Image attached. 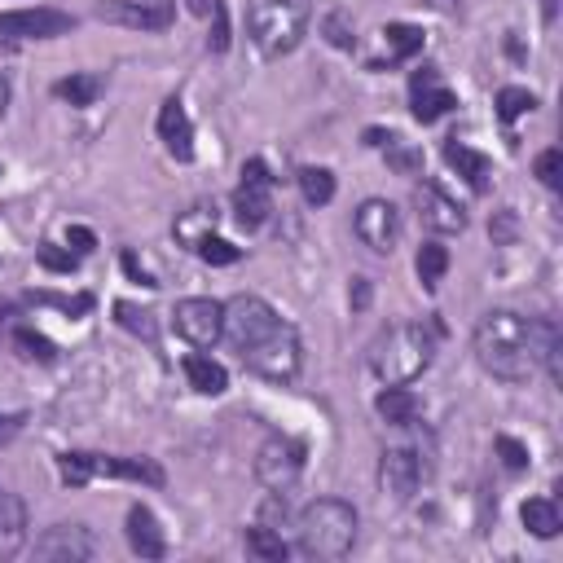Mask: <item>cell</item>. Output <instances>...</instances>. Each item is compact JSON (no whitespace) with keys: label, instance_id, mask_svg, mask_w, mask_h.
Here are the masks:
<instances>
[{"label":"cell","instance_id":"1","mask_svg":"<svg viewBox=\"0 0 563 563\" xmlns=\"http://www.w3.org/2000/svg\"><path fill=\"white\" fill-rule=\"evenodd\" d=\"M476 361L502 383H528L533 379V352H528V317L511 308H493L476 322Z\"/></svg>","mask_w":563,"mask_h":563},{"label":"cell","instance_id":"2","mask_svg":"<svg viewBox=\"0 0 563 563\" xmlns=\"http://www.w3.org/2000/svg\"><path fill=\"white\" fill-rule=\"evenodd\" d=\"M295 533L308 559H344L357 542V511L339 498H317L295 515Z\"/></svg>","mask_w":563,"mask_h":563},{"label":"cell","instance_id":"3","mask_svg":"<svg viewBox=\"0 0 563 563\" xmlns=\"http://www.w3.org/2000/svg\"><path fill=\"white\" fill-rule=\"evenodd\" d=\"M432 352H436L432 330L405 322L370 344V370L379 374V383H414L418 374L432 366Z\"/></svg>","mask_w":563,"mask_h":563},{"label":"cell","instance_id":"4","mask_svg":"<svg viewBox=\"0 0 563 563\" xmlns=\"http://www.w3.org/2000/svg\"><path fill=\"white\" fill-rule=\"evenodd\" d=\"M313 5L308 0H251L247 5V31L251 44L264 58H282V53L300 49Z\"/></svg>","mask_w":563,"mask_h":563},{"label":"cell","instance_id":"5","mask_svg":"<svg viewBox=\"0 0 563 563\" xmlns=\"http://www.w3.org/2000/svg\"><path fill=\"white\" fill-rule=\"evenodd\" d=\"M242 361H247L251 374H260V379H273V383H291L295 374H300V335H295L291 322H282L278 330H269V335L260 339V344H251L242 352Z\"/></svg>","mask_w":563,"mask_h":563},{"label":"cell","instance_id":"6","mask_svg":"<svg viewBox=\"0 0 563 563\" xmlns=\"http://www.w3.org/2000/svg\"><path fill=\"white\" fill-rule=\"evenodd\" d=\"M304 476V445L291 436H269L264 445L256 449V480L264 484L269 493H291Z\"/></svg>","mask_w":563,"mask_h":563},{"label":"cell","instance_id":"7","mask_svg":"<svg viewBox=\"0 0 563 563\" xmlns=\"http://www.w3.org/2000/svg\"><path fill=\"white\" fill-rule=\"evenodd\" d=\"M282 317L273 304H264L260 295H234L225 304V339L234 344L238 352H247L251 344H260L269 330H278Z\"/></svg>","mask_w":563,"mask_h":563},{"label":"cell","instance_id":"8","mask_svg":"<svg viewBox=\"0 0 563 563\" xmlns=\"http://www.w3.org/2000/svg\"><path fill=\"white\" fill-rule=\"evenodd\" d=\"M234 212L242 229H260L273 216V176L264 168V159L242 163V181L234 190Z\"/></svg>","mask_w":563,"mask_h":563},{"label":"cell","instance_id":"9","mask_svg":"<svg viewBox=\"0 0 563 563\" xmlns=\"http://www.w3.org/2000/svg\"><path fill=\"white\" fill-rule=\"evenodd\" d=\"M172 326H176V335H181L185 344L212 348L216 339H225V304L203 300V295L181 300V304L172 308Z\"/></svg>","mask_w":563,"mask_h":563},{"label":"cell","instance_id":"10","mask_svg":"<svg viewBox=\"0 0 563 563\" xmlns=\"http://www.w3.org/2000/svg\"><path fill=\"white\" fill-rule=\"evenodd\" d=\"M97 542L93 528L84 524H53L36 537V559H49V563H80V559H97Z\"/></svg>","mask_w":563,"mask_h":563},{"label":"cell","instance_id":"11","mask_svg":"<svg viewBox=\"0 0 563 563\" xmlns=\"http://www.w3.org/2000/svg\"><path fill=\"white\" fill-rule=\"evenodd\" d=\"M352 225H357V238L370 251H379V256H388L396 247V238H401V212H396V203H388V198H366L357 207Z\"/></svg>","mask_w":563,"mask_h":563},{"label":"cell","instance_id":"12","mask_svg":"<svg viewBox=\"0 0 563 563\" xmlns=\"http://www.w3.org/2000/svg\"><path fill=\"white\" fill-rule=\"evenodd\" d=\"M75 27L71 14L62 9H14V14H0V36L5 40H58Z\"/></svg>","mask_w":563,"mask_h":563},{"label":"cell","instance_id":"13","mask_svg":"<svg viewBox=\"0 0 563 563\" xmlns=\"http://www.w3.org/2000/svg\"><path fill=\"white\" fill-rule=\"evenodd\" d=\"M93 14L102 22H115V27L163 31L172 22V5H168V0H102Z\"/></svg>","mask_w":563,"mask_h":563},{"label":"cell","instance_id":"14","mask_svg":"<svg viewBox=\"0 0 563 563\" xmlns=\"http://www.w3.org/2000/svg\"><path fill=\"white\" fill-rule=\"evenodd\" d=\"M410 106H414L418 124H436V119H445L449 110L458 106V97H454V88L440 80L436 66H423V71H414V80H410Z\"/></svg>","mask_w":563,"mask_h":563},{"label":"cell","instance_id":"15","mask_svg":"<svg viewBox=\"0 0 563 563\" xmlns=\"http://www.w3.org/2000/svg\"><path fill=\"white\" fill-rule=\"evenodd\" d=\"M414 207H418V220H423L432 234H462V229H467V212L432 181L414 185Z\"/></svg>","mask_w":563,"mask_h":563},{"label":"cell","instance_id":"16","mask_svg":"<svg viewBox=\"0 0 563 563\" xmlns=\"http://www.w3.org/2000/svg\"><path fill=\"white\" fill-rule=\"evenodd\" d=\"M423 476H427V467H423V458H418L414 449H388V454L379 458V484L401 502L414 498Z\"/></svg>","mask_w":563,"mask_h":563},{"label":"cell","instance_id":"17","mask_svg":"<svg viewBox=\"0 0 563 563\" xmlns=\"http://www.w3.org/2000/svg\"><path fill=\"white\" fill-rule=\"evenodd\" d=\"M528 352H533V366H546L550 383H563V366H559L563 335L555 317H528Z\"/></svg>","mask_w":563,"mask_h":563},{"label":"cell","instance_id":"18","mask_svg":"<svg viewBox=\"0 0 563 563\" xmlns=\"http://www.w3.org/2000/svg\"><path fill=\"white\" fill-rule=\"evenodd\" d=\"M159 137H163V146H168V154L176 163L194 159V124H190V115H185V106L176 102V97H168V102L159 106Z\"/></svg>","mask_w":563,"mask_h":563},{"label":"cell","instance_id":"19","mask_svg":"<svg viewBox=\"0 0 563 563\" xmlns=\"http://www.w3.org/2000/svg\"><path fill=\"white\" fill-rule=\"evenodd\" d=\"M88 462H93V480L97 476H115V480L150 484V489H163V480H168V471H163L154 458H106V454H88Z\"/></svg>","mask_w":563,"mask_h":563},{"label":"cell","instance_id":"20","mask_svg":"<svg viewBox=\"0 0 563 563\" xmlns=\"http://www.w3.org/2000/svg\"><path fill=\"white\" fill-rule=\"evenodd\" d=\"M128 546L137 550L141 559L168 555V537H163V528H159V520H154L150 506H132L128 511Z\"/></svg>","mask_w":563,"mask_h":563},{"label":"cell","instance_id":"21","mask_svg":"<svg viewBox=\"0 0 563 563\" xmlns=\"http://www.w3.org/2000/svg\"><path fill=\"white\" fill-rule=\"evenodd\" d=\"M370 137V146L388 159V168L392 172H401V176H418L423 172V150L414 146V141H405L401 132H379V128H370L366 132Z\"/></svg>","mask_w":563,"mask_h":563},{"label":"cell","instance_id":"22","mask_svg":"<svg viewBox=\"0 0 563 563\" xmlns=\"http://www.w3.org/2000/svg\"><path fill=\"white\" fill-rule=\"evenodd\" d=\"M27 546V506L9 489H0V559H14Z\"/></svg>","mask_w":563,"mask_h":563},{"label":"cell","instance_id":"23","mask_svg":"<svg viewBox=\"0 0 563 563\" xmlns=\"http://www.w3.org/2000/svg\"><path fill=\"white\" fill-rule=\"evenodd\" d=\"M374 410L383 414V423H392V427H410L418 410H423V401L405 388V383H383V392H379V401H374Z\"/></svg>","mask_w":563,"mask_h":563},{"label":"cell","instance_id":"24","mask_svg":"<svg viewBox=\"0 0 563 563\" xmlns=\"http://www.w3.org/2000/svg\"><path fill=\"white\" fill-rule=\"evenodd\" d=\"M445 159H449V168H458V176H467V185L476 194L489 190V172H493V163L484 159L480 150H471V146H462V141H445Z\"/></svg>","mask_w":563,"mask_h":563},{"label":"cell","instance_id":"25","mask_svg":"<svg viewBox=\"0 0 563 563\" xmlns=\"http://www.w3.org/2000/svg\"><path fill=\"white\" fill-rule=\"evenodd\" d=\"M520 520H524L528 533L542 537V542H550V537H559V528H563V520H559V506L550 502V498H528V502L520 506Z\"/></svg>","mask_w":563,"mask_h":563},{"label":"cell","instance_id":"26","mask_svg":"<svg viewBox=\"0 0 563 563\" xmlns=\"http://www.w3.org/2000/svg\"><path fill=\"white\" fill-rule=\"evenodd\" d=\"M185 379H190V388L203 392V396H220V392L229 388L225 366L212 361V357H185Z\"/></svg>","mask_w":563,"mask_h":563},{"label":"cell","instance_id":"27","mask_svg":"<svg viewBox=\"0 0 563 563\" xmlns=\"http://www.w3.org/2000/svg\"><path fill=\"white\" fill-rule=\"evenodd\" d=\"M102 88H106V80L97 71H80V75H66V80L53 84V97H62L71 106H93L102 97Z\"/></svg>","mask_w":563,"mask_h":563},{"label":"cell","instance_id":"28","mask_svg":"<svg viewBox=\"0 0 563 563\" xmlns=\"http://www.w3.org/2000/svg\"><path fill=\"white\" fill-rule=\"evenodd\" d=\"M383 44H388V62H405L423 49V31L410 27V22H388L383 27Z\"/></svg>","mask_w":563,"mask_h":563},{"label":"cell","instance_id":"29","mask_svg":"<svg viewBox=\"0 0 563 563\" xmlns=\"http://www.w3.org/2000/svg\"><path fill=\"white\" fill-rule=\"evenodd\" d=\"M247 550L251 555H260V559H269V563H286V555H291V546L282 542V533L278 528H269V524L247 528Z\"/></svg>","mask_w":563,"mask_h":563},{"label":"cell","instance_id":"30","mask_svg":"<svg viewBox=\"0 0 563 563\" xmlns=\"http://www.w3.org/2000/svg\"><path fill=\"white\" fill-rule=\"evenodd\" d=\"M414 269H418V282L423 286H436L440 278H445V269H449V251L440 247V242H423V247H418Z\"/></svg>","mask_w":563,"mask_h":563},{"label":"cell","instance_id":"31","mask_svg":"<svg viewBox=\"0 0 563 563\" xmlns=\"http://www.w3.org/2000/svg\"><path fill=\"white\" fill-rule=\"evenodd\" d=\"M212 229H216V207H194V212H185L181 220H176V238L190 242V247H198Z\"/></svg>","mask_w":563,"mask_h":563},{"label":"cell","instance_id":"32","mask_svg":"<svg viewBox=\"0 0 563 563\" xmlns=\"http://www.w3.org/2000/svg\"><path fill=\"white\" fill-rule=\"evenodd\" d=\"M300 190H304V203L326 207L335 198V176L326 168H300Z\"/></svg>","mask_w":563,"mask_h":563},{"label":"cell","instance_id":"33","mask_svg":"<svg viewBox=\"0 0 563 563\" xmlns=\"http://www.w3.org/2000/svg\"><path fill=\"white\" fill-rule=\"evenodd\" d=\"M115 322L132 330V335H141V339H154L159 335V326H154V313L150 308H137V304H128V300H119L115 304Z\"/></svg>","mask_w":563,"mask_h":563},{"label":"cell","instance_id":"34","mask_svg":"<svg viewBox=\"0 0 563 563\" xmlns=\"http://www.w3.org/2000/svg\"><path fill=\"white\" fill-rule=\"evenodd\" d=\"M322 36H326V44H335V49H357V27H352V18L344 9H330L322 18Z\"/></svg>","mask_w":563,"mask_h":563},{"label":"cell","instance_id":"35","mask_svg":"<svg viewBox=\"0 0 563 563\" xmlns=\"http://www.w3.org/2000/svg\"><path fill=\"white\" fill-rule=\"evenodd\" d=\"M14 344L22 348V357L58 361V344H53V339H44L40 330H31V326H18V330H14Z\"/></svg>","mask_w":563,"mask_h":563},{"label":"cell","instance_id":"36","mask_svg":"<svg viewBox=\"0 0 563 563\" xmlns=\"http://www.w3.org/2000/svg\"><path fill=\"white\" fill-rule=\"evenodd\" d=\"M533 106H537V97L528 93V88H502L498 93V119L502 124H515V119L528 115Z\"/></svg>","mask_w":563,"mask_h":563},{"label":"cell","instance_id":"37","mask_svg":"<svg viewBox=\"0 0 563 563\" xmlns=\"http://www.w3.org/2000/svg\"><path fill=\"white\" fill-rule=\"evenodd\" d=\"M58 476H62V484H71V489H84V484L93 480V462H88V454H62Z\"/></svg>","mask_w":563,"mask_h":563},{"label":"cell","instance_id":"38","mask_svg":"<svg viewBox=\"0 0 563 563\" xmlns=\"http://www.w3.org/2000/svg\"><path fill=\"white\" fill-rule=\"evenodd\" d=\"M194 251H198V256H203L207 264H238V260H242V247H234V242H225V238H216V234H207Z\"/></svg>","mask_w":563,"mask_h":563},{"label":"cell","instance_id":"39","mask_svg":"<svg viewBox=\"0 0 563 563\" xmlns=\"http://www.w3.org/2000/svg\"><path fill=\"white\" fill-rule=\"evenodd\" d=\"M537 181H542L546 190H559V181H563V154L559 150L537 154Z\"/></svg>","mask_w":563,"mask_h":563},{"label":"cell","instance_id":"40","mask_svg":"<svg viewBox=\"0 0 563 563\" xmlns=\"http://www.w3.org/2000/svg\"><path fill=\"white\" fill-rule=\"evenodd\" d=\"M493 445H498V454H502V462L511 471H524L528 467V445H520L515 436H493Z\"/></svg>","mask_w":563,"mask_h":563},{"label":"cell","instance_id":"41","mask_svg":"<svg viewBox=\"0 0 563 563\" xmlns=\"http://www.w3.org/2000/svg\"><path fill=\"white\" fill-rule=\"evenodd\" d=\"M75 260H80L75 251H62V247H53V242H44V247H40V264H44L49 273H71Z\"/></svg>","mask_w":563,"mask_h":563},{"label":"cell","instance_id":"42","mask_svg":"<svg viewBox=\"0 0 563 563\" xmlns=\"http://www.w3.org/2000/svg\"><path fill=\"white\" fill-rule=\"evenodd\" d=\"M212 14H216V27H212V36H207V44H212L216 53H225L229 49V22H225V5H220V0H216Z\"/></svg>","mask_w":563,"mask_h":563},{"label":"cell","instance_id":"43","mask_svg":"<svg viewBox=\"0 0 563 563\" xmlns=\"http://www.w3.org/2000/svg\"><path fill=\"white\" fill-rule=\"evenodd\" d=\"M66 242H71V247H75V256H88V251L97 247L93 229H84V225H71V229H66Z\"/></svg>","mask_w":563,"mask_h":563},{"label":"cell","instance_id":"44","mask_svg":"<svg viewBox=\"0 0 563 563\" xmlns=\"http://www.w3.org/2000/svg\"><path fill=\"white\" fill-rule=\"evenodd\" d=\"M124 269H128V278H132V282H141V286H159V282H154L146 269H141V260L132 256V251H124Z\"/></svg>","mask_w":563,"mask_h":563},{"label":"cell","instance_id":"45","mask_svg":"<svg viewBox=\"0 0 563 563\" xmlns=\"http://www.w3.org/2000/svg\"><path fill=\"white\" fill-rule=\"evenodd\" d=\"M352 308H370V278L352 282Z\"/></svg>","mask_w":563,"mask_h":563},{"label":"cell","instance_id":"46","mask_svg":"<svg viewBox=\"0 0 563 563\" xmlns=\"http://www.w3.org/2000/svg\"><path fill=\"white\" fill-rule=\"evenodd\" d=\"M537 9H542V22H546V27L559 18V0H537Z\"/></svg>","mask_w":563,"mask_h":563},{"label":"cell","instance_id":"47","mask_svg":"<svg viewBox=\"0 0 563 563\" xmlns=\"http://www.w3.org/2000/svg\"><path fill=\"white\" fill-rule=\"evenodd\" d=\"M185 5H190V14H198V18H207L216 9V0H185Z\"/></svg>","mask_w":563,"mask_h":563},{"label":"cell","instance_id":"48","mask_svg":"<svg viewBox=\"0 0 563 563\" xmlns=\"http://www.w3.org/2000/svg\"><path fill=\"white\" fill-rule=\"evenodd\" d=\"M5 110H9V80L0 75V119H5Z\"/></svg>","mask_w":563,"mask_h":563},{"label":"cell","instance_id":"49","mask_svg":"<svg viewBox=\"0 0 563 563\" xmlns=\"http://www.w3.org/2000/svg\"><path fill=\"white\" fill-rule=\"evenodd\" d=\"M423 5H436V9H445V5H449V0H423Z\"/></svg>","mask_w":563,"mask_h":563}]
</instances>
